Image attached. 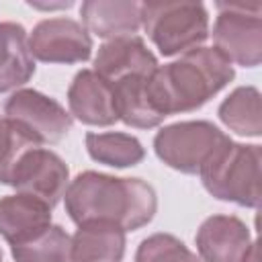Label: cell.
Listing matches in <instances>:
<instances>
[{
  "mask_svg": "<svg viewBox=\"0 0 262 262\" xmlns=\"http://www.w3.org/2000/svg\"><path fill=\"white\" fill-rule=\"evenodd\" d=\"M66 213L76 223L104 221L125 231L147 225L158 211V194L141 178H119L94 170L70 180L63 194Z\"/></svg>",
  "mask_w": 262,
  "mask_h": 262,
  "instance_id": "obj_1",
  "label": "cell"
},
{
  "mask_svg": "<svg viewBox=\"0 0 262 262\" xmlns=\"http://www.w3.org/2000/svg\"><path fill=\"white\" fill-rule=\"evenodd\" d=\"M235 78L233 63L215 47H196L158 66L147 78L154 108L162 119L205 106Z\"/></svg>",
  "mask_w": 262,
  "mask_h": 262,
  "instance_id": "obj_2",
  "label": "cell"
},
{
  "mask_svg": "<svg viewBox=\"0 0 262 262\" xmlns=\"http://www.w3.org/2000/svg\"><path fill=\"white\" fill-rule=\"evenodd\" d=\"M260 162L262 147L258 143H237L229 137L199 176L205 190L217 201L256 209L260 205Z\"/></svg>",
  "mask_w": 262,
  "mask_h": 262,
  "instance_id": "obj_3",
  "label": "cell"
},
{
  "mask_svg": "<svg viewBox=\"0 0 262 262\" xmlns=\"http://www.w3.org/2000/svg\"><path fill=\"white\" fill-rule=\"evenodd\" d=\"M141 27L162 55H182L207 41L209 12L203 2H141Z\"/></svg>",
  "mask_w": 262,
  "mask_h": 262,
  "instance_id": "obj_4",
  "label": "cell"
},
{
  "mask_svg": "<svg viewBox=\"0 0 262 262\" xmlns=\"http://www.w3.org/2000/svg\"><path fill=\"white\" fill-rule=\"evenodd\" d=\"M227 139L229 135L211 121H178L156 133L154 151L168 168L182 174H199Z\"/></svg>",
  "mask_w": 262,
  "mask_h": 262,
  "instance_id": "obj_5",
  "label": "cell"
},
{
  "mask_svg": "<svg viewBox=\"0 0 262 262\" xmlns=\"http://www.w3.org/2000/svg\"><path fill=\"white\" fill-rule=\"evenodd\" d=\"M215 49L231 63L256 68L262 61V18L260 4L217 2L213 25Z\"/></svg>",
  "mask_w": 262,
  "mask_h": 262,
  "instance_id": "obj_6",
  "label": "cell"
},
{
  "mask_svg": "<svg viewBox=\"0 0 262 262\" xmlns=\"http://www.w3.org/2000/svg\"><path fill=\"white\" fill-rule=\"evenodd\" d=\"M4 117L29 133L39 145L61 141L74 125L70 111L55 98L33 88L14 90L4 102Z\"/></svg>",
  "mask_w": 262,
  "mask_h": 262,
  "instance_id": "obj_7",
  "label": "cell"
},
{
  "mask_svg": "<svg viewBox=\"0 0 262 262\" xmlns=\"http://www.w3.org/2000/svg\"><path fill=\"white\" fill-rule=\"evenodd\" d=\"M29 49L43 63H82L92 55V37L74 18H43L29 35Z\"/></svg>",
  "mask_w": 262,
  "mask_h": 262,
  "instance_id": "obj_8",
  "label": "cell"
},
{
  "mask_svg": "<svg viewBox=\"0 0 262 262\" xmlns=\"http://www.w3.org/2000/svg\"><path fill=\"white\" fill-rule=\"evenodd\" d=\"M68 184V164L51 149L33 147L18 160L8 186H12L16 192L35 196L53 209L63 199Z\"/></svg>",
  "mask_w": 262,
  "mask_h": 262,
  "instance_id": "obj_9",
  "label": "cell"
},
{
  "mask_svg": "<svg viewBox=\"0 0 262 262\" xmlns=\"http://www.w3.org/2000/svg\"><path fill=\"white\" fill-rule=\"evenodd\" d=\"M252 242L248 225L235 215H211L194 235L203 262H239Z\"/></svg>",
  "mask_w": 262,
  "mask_h": 262,
  "instance_id": "obj_10",
  "label": "cell"
},
{
  "mask_svg": "<svg viewBox=\"0 0 262 262\" xmlns=\"http://www.w3.org/2000/svg\"><path fill=\"white\" fill-rule=\"evenodd\" d=\"M68 106L72 119L92 127L115 125V96L113 86L94 70H80L68 88Z\"/></svg>",
  "mask_w": 262,
  "mask_h": 262,
  "instance_id": "obj_11",
  "label": "cell"
},
{
  "mask_svg": "<svg viewBox=\"0 0 262 262\" xmlns=\"http://www.w3.org/2000/svg\"><path fill=\"white\" fill-rule=\"evenodd\" d=\"M158 66V57L137 35L102 43L94 57V72L106 82H117L127 76H149Z\"/></svg>",
  "mask_w": 262,
  "mask_h": 262,
  "instance_id": "obj_12",
  "label": "cell"
},
{
  "mask_svg": "<svg viewBox=\"0 0 262 262\" xmlns=\"http://www.w3.org/2000/svg\"><path fill=\"white\" fill-rule=\"evenodd\" d=\"M82 25L102 39L133 37L141 27V2L135 0H86L80 6Z\"/></svg>",
  "mask_w": 262,
  "mask_h": 262,
  "instance_id": "obj_13",
  "label": "cell"
},
{
  "mask_svg": "<svg viewBox=\"0 0 262 262\" xmlns=\"http://www.w3.org/2000/svg\"><path fill=\"white\" fill-rule=\"evenodd\" d=\"M51 225V207L43 201L16 192L0 199V235L10 246L25 242Z\"/></svg>",
  "mask_w": 262,
  "mask_h": 262,
  "instance_id": "obj_14",
  "label": "cell"
},
{
  "mask_svg": "<svg viewBox=\"0 0 262 262\" xmlns=\"http://www.w3.org/2000/svg\"><path fill=\"white\" fill-rule=\"evenodd\" d=\"M125 246L127 231L119 225L104 221L82 223L72 235L70 262H121Z\"/></svg>",
  "mask_w": 262,
  "mask_h": 262,
  "instance_id": "obj_15",
  "label": "cell"
},
{
  "mask_svg": "<svg viewBox=\"0 0 262 262\" xmlns=\"http://www.w3.org/2000/svg\"><path fill=\"white\" fill-rule=\"evenodd\" d=\"M35 74L29 37L20 23H0V94L25 86Z\"/></svg>",
  "mask_w": 262,
  "mask_h": 262,
  "instance_id": "obj_16",
  "label": "cell"
},
{
  "mask_svg": "<svg viewBox=\"0 0 262 262\" xmlns=\"http://www.w3.org/2000/svg\"><path fill=\"white\" fill-rule=\"evenodd\" d=\"M149 76H127L117 82H111L117 119L123 121L127 127L154 129L164 121L154 108V102L147 90Z\"/></svg>",
  "mask_w": 262,
  "mask_h": 262,
  "instance_id": "obj_17",
  "label": "cell"
},
{
  "mask_svg": "<svg viewBox=\"0 0 262 262\" xmlns=\"http://www.w3.org/2000/svg\"><path fill=\"white\" fill-rule=\"evenodd\" d=\"M86 151L88 156L104 166L111 168H131L143 162L145 158V147L141 141L131 135V133H121V131H88L84 137Z\"/></svg>",
  "mask_w": 262,
  "mask_h": 262,
  "instance_id": "obj_18",
  "label": "cell"
},
{
  "mask_svg": "<svg viewBox=\"0 0 262 262\" xmlns=\"http://www.w3.org/2000/svg\"><path fill=\"white\" fill-rule=\"evenodd\" d=\"M217 115L229 131L244 137H260L262 135L260 90L256 86H237L219 104Z\"/></svg>",
  "mask_w": 262,
  "mask_h": 262,
  "instance_id": "obj_19",
  "label": "cell"
},
{
  "mask_svg": "<svg viewBox=\"0 0 262 262\" xmlns=\"http://www.w3.org/2000/svg\"><path fill=\"white\" fill-rule=\"evenodd\" d=\"M72 237L61 225H47L20 244L10 246L14 262H70Z\"/></svg>",
  "mask_w": 262,
  "mask_h": 262,
  "instance_id": "obj_20",
  "label": "cell"
},
{
  "mask_svg": "<svg viewBox=\"0 0 262 262\" xmlns=\"http://www.w3.org/2000/svg\"><path fill=\"white\" fill-rule=\"evenodd\" d=\"M33 147H41L18 125L0 117V184H10L18 160Z\"/></svg>",
  "mask_w": 262,
  "mask_h": 262,
  "instance_id": "obj_21",
  "label": "cell"
},
{
  "mask_svg": "<svg viewBox=\"0 0 262 262\" xmlns=\"http://www.w3.org/2000/svg\"><path fill=\"white\" fill-rule=\"evenodd\" d=\"M135 262H201V258L176 235L151 233L137 246Z\"/></svg>",
  "mask_w": 262,
  "mask_h": 262,
  "instance_id": "obj_22",
  "label": "cell"
},
{
  "mask_svg": "<svg viewBox=\"0 0 262 262\" xmlns=\"http://www.w3.org/2000/svg\"><path fill=\"white\" fill-rule=\"evenodd\" d=\"M239 262H260V254H258V242H252L248 252L244 254V258Z\"/></svg>",
  "mask_w": 262,
  "mask_h": 262,
  "instance_id": "obj_23",
  "label": "cell"
},
{
  "mask_svg": "<svg viewBox=\"0 0 262 262\" xmlns=\"http://www.w3.org/2000/svg\"><path fill=\"white\" fill-rule=\"evenodd\" d=\"M0 262H2V250H0Z\"/></svg>",
  "mask_w": 262,
  "mask_h": 262,
  "instance_id": "obj_24",
  "label": "cell"
}]
</instances>
